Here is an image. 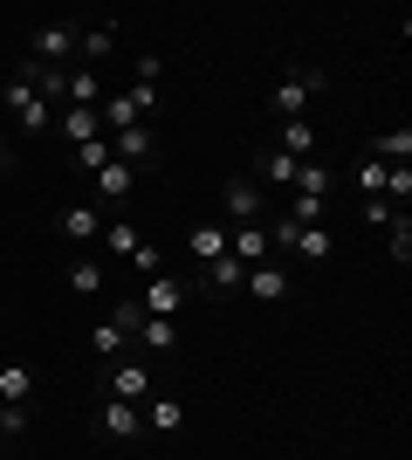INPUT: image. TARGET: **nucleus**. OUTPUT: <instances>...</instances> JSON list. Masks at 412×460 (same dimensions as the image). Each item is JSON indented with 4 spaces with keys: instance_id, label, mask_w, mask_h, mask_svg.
Masks as SVG:
<instances>
[{
    "instance_id": "13",
    "label": "nucleus",
    "mask_w": 412,
    "mask_h": 460,
    "mask_svg": "<svg viewBox=\"0 0 412 460\" xmlns=\"http://www.w3.org/2000/svg\"><path fill=\"white\" fill-rule=\"evenodd\" d=\"M97 426L110 433V440H137V433H145V412H137V405H124V399H110V405L97 412Z\"/></svg>"
},
{
    "instance_id": "7",
    "label": "nucleus",
    "mask_w": 412,
    "mask_h": 460,
    "mask_svg": "<svg viewBox=\"0 0 412 460\" xmlns=\"http://www.w3.org/2000/svg\"><path fill=\"white\" fill-rule=\"evenodd\" d=\"M110 399L145 405V399H152V365H137V358H118V365H110Z\"/></svg>"
},
{
    "instance_id": "37",
    "label": "nucleus",
    "mask_w": 412,
    "mask_h": 460,
    "mask_svg": "<svg viewBox=\"0 0 412 460\" xmlns=\"http://www.w3.org/2000/svg\"><path fill=\"white\" fill-rule=\"evenodd\" d=\"M392 213H406V207H392L385 192H378V199H364V220H372V227H392Z\"/></svg>"
},
{
    "instance_id": "17",
    "label": "nucleus",
    "mask_w": 412,
    "mask_h": 460,
    "mask_svg": "<svg viewBox=\"0 0 412 460\" xmlns=\"http://www.w3.org/2000/svg\"><path fill=\"white\" fill-rule=\"evenodd\" d=\"M275 152H289V158H316V124H310V117H289V124L275 131Z\"/></svg>"
},
{
    "instance_id": "35",
    "label": "nucleus",
    "mask_w": 412,
    "mask_h": 460,
    "mask_svg": "<svg viewBox=\"0 0 412 460\" xmlns=\"http://www.w3.org/2000/svg\"><path fill=\"white\" fill-rule=\"evenodd\" d=\"M131 269L145 275V282H152V275H165V254H158L152 241H137V254H131Z\"/></svg>"
},
{
    "instance_id": "24",
    "label": "nucleus",
    "mask_w": 412,
    "mask_h": 460,
    "mask_svg": "<svg viewBox=\"0 0 412 460\" xmlns=\"http://www.w3.org/2000/svg\"><path fill=\"white\" fill-rule=\"evenodd\" d=\"M295 172H302V158L275 152V145L261 152V186H282V192H289V186H295Z\"/></svg>"
},
{
    "instance_id": "33",
    "label": "nucleus",
    "mask_w": 412,
    "mask_h": 460,
    "mask_svg": "<svg viewBox=\"0 0 412 460\" xmlns=\"http://www.w3.org/2000/svg\"><path fill=\"white\" fill-rule=\"evenodd\" d=\"M158 76H165V62H158V56H137L131 62V90H158Z\"/></svg>"
},
{
    "instance_id": "11",
    "label": "nucleus",
    "mask_w": 412,
    "mask_h": 460,
    "mask_svg": "<svg viewBox=\"0 0 412 460\" xmlns=\"http://www.w3.org/2000/svg\"><path fill=\"white\" fill-rule=\"evenodd\" d=\"M62 103L97 111V103H103V69H69V76H62Z\"/></svg>"
},
{
    "instance_id": "38",
    "label": "nucleus",
    "mask_w": 412,
    "mask_h": 460,
    "mask_svg": "<svg viewBox=\"0 0 412 460\" xmlns=\"http://www.w3.org/2000/svg\"><path fill=\"white\" fill-rule=\"evenodd\" d=\"M7 165H14V145H7V137H0V172H7Z\"/></svg>"
},
{
    "instance_id": "26",
    "label": "nucleus",
    "mask_w": 412,
    "mask_h": 460,
    "mask_svg": "<svg viewBox=\"0 0 412 460\" xmlns=\"http://www.w3.org/2000/svg\"><path fill=\"white\" fill-rule=\"evenodd\" d=\"M295 220V227H323V213H330V199H316V192H289V207H282Z\"/></svg>"
},
{
    "instance_id": "16",
    "label": "nucleus",
    "mask_w": 412,
    "mask_h": 460,
    "mask_svg": "<svg viewBox=\"0 0 412 460\" xmlns=\"http://www.w3.org/2000/svg\"><path fill=\"white\" fill-rule=\"evenodd\" d=\"M131 186H137V165H124V158H110V165L90 179V192H97V199H131Z\"/></svg>"
},
{
    "instance_id": "14",
    "label": "nucleus",
    "mask_w": 412,
    "mask_h": 460,
    "mask_svg": "<svg viewBox=\"0 0 412 460\" xmlns=\"http://www.w3.org/2000/svg\"><path fill=\"white\" fill-rule=\"evenodd\" d=\"M241 282H248V269H241L234 254H220V261L199 269V288H214V296H241Z\"/></svg>"
},
{
    "instance_id": "8",
    "label": "nucleus",
    "mask_w": 412,
    "mask_h": 460,
    "mask_svg": "<svg viewBox=\"0 0 412 460\" xmlns=\"http://www.w3.org/2000/svg\"><path fill=\"white\" fill-rule=\"evenodd\" d=\"M69 49H76V21H48V28H35V62L69 69Z\"/></svg>"
},
{
    "instance_id": "27",
    "label": "nucleus",
    "mask_w": 412,
    "mask_h": 460,
    "mask_svg": "<svg viewBox=\"0 0 412 460\" xmlns=\"http://www.w3.org/2000/svg\"><path fill=\"white\" fill-rule=\"evenodd\" d=\"M110 152H118L124 165H145V158H152V131H145V124H137V131H118V137H110Z\"/></svg>"
},
{
    "instance_id": "4",
    "label": "nucleus",
    "mask_w": 412,
    "mask_h": 460,
    "mask_svg": "<svg viewBox=\"0 0 412 460\" xmlns=\"http://www.w3.org/2000/svg\"><path fill=\"white\" fill-rule=\"evenodd\" d=\"M220 213H227L234 227H248V220H268V207H261V186H255V179H227V186H220Z\"/></svg>"
},
{
    "instance_id": "30",
    "label": "nucleus",
    "mask_w": 412,
    "mask_h": 460,
    "mask_svg": "<svg viewBox=\"0 0 412 460\" xmlns=\"http://www.w3.org/2000/svg\"><path fill=\"white\" fill-rule=\"evenodd\" d=\"M385 254H392L399 269L412 261V220H406V213H392V227H385Z\"/></svg>"
},
{
    "instance_id": "21",
    "label": "nucleus",
    "mask_w": 412,
    "mask_h": 460,
    "mask_svg": "<svg viewBox=\"0 0 412 460\" xmlns=\"http://www.w3.org/2000/svg\"><path fill=\"white\" fill-rule=\"evenodd\" d=\"M56 131L69 137V145H83V137H103V124H97V111H76V103H62V111H56Z\"/></svg>"
},
{
    "instance_id": "20",
    "label": "nucleus",
    "mask_w": 412,
    "mask_h": 460,
    "mask_svg": "<svg viewBox=\"0 0 412 460\" xmlns=\"http://www.w3.org/2000/svg\"><path fill=\"white\" fill-rule=\"evenodd\" d=\"M69 158H76V172H83V179H97L103 165L118 158V152H110V131H103V137H83V145H69Z\"/></svg>"
},
{
    "instance_id": "28",
    "label": "nucleus",
    "mask_w": 412,
    "mask_h": 460,
    "mask_svg": "<svg viewBox=\"0 0 412 460\" xmlns=\"http://www.w3.org/2000/svg\"><path fill=\"white\" fill-rule=\"evenodd\" d=\"M76 49H83L90 62H103L110 49H118V28H103V21H97V28H76Z\"/></svg>"
},
{
    "instance_id": "9",
    "label": "nucleus",
    "mask_w": 412,
    "mask_h": 460,
    "mask_svg": "<svg viewBox=\"0 0 412 460\" xmlns=\"http://www.w3.org/2000/svg\"><path fill=\"white\" fill-rule=\"evenodd\" d=\"M241 296H255V303H282V296H289V261H261V269H248Z\"/></svg>"
},
{
    "instance_id": "31",
    "label": "nucleus",
    "mask_w": 412,
    "mask_h": 460,
    "mask_svg": "<svg viewBox=\"0 0 412 460\" xmlns=\"http://www.w3.org/2000/svg\"><path fill=\"white\" fill-rule=\"evenodd\" d=\"M69 288L76 296H103V261H69Z\"/></svg>"
},
{
    "instance_id": "15",
    "label": "nucleus",
    "mask_w": 412,
    "mask_h": 460,
    "mask_svg": "<svg viewBox=\"0 0 412 460\" xmlns=\"http://www.w3.org/2000/svg\"><path fill=\"white\" fill-rule=\"evenodd\" d=\"M131 344L137 350H172L179 344V323H172V316H137V323H131Z\"/></svg>"
},
{
    "instance_id": "12",
    "label": "nucleus",
    "mask_w": 412,
    "mask_h": 460,
    "mask_svg": "<svg viewBox=\"0 0 412 460\" xmlns=\"http://www.w3.org/2000/svg\"><path fill=\"white\" fill-rule=\"evenodd\" d=\"M56 227L69 234V241H103V213H97V207H83V199H69V207L56 213Z\"/></svg>"
},
{
    "instance_id": "3",
    "label": "nucleus",
    "mask_w": 412,
    "mask_h": 460,
    "mask_svg": "<svg viewBox=\"0 0 412 460\" xmlns=\"http://www.w3.org/2000/svg\"><path fill=\"white\" fill-rule=\"evenodd\" d=\"M227 254H234L241 269H261V261H275L268 220H248V227H227Z\"/></svg>"
},
{
    "instance_id": "1",
    "label": "nucleus",
    "mask_w": 412,
    "mask_h": 460,
    "mask_svg": "<svg viewBox=\"0 0 412 460\" xmlns=\"http://www.w3.org/2000/svg\"><path fill=\"white\" fill-rule=\"evenodd\" d=\"M323 90H330V76H323V69H289V76L275 83V117H282V124H289V117H310V103H316Z\"/></svg>"
},
{
    "instance_id": "6",
    "label": "nucleus",
    "mask_w": 412,
    "mask_h": 460,
    "mask_svg": "<svg viewBox=\"0 0 412 460\" xmlns=\"http://www.w3.org/2000/svg\"><path fill=\"white\" fill-rule=\"evenodd\" d=\"M145 117H152V111H145L131 90H103V103H97V124H110V137H118V131H137Z\"/></svg>"
},
{
    "instance_id": "25",
    "label": "nucleus",
    "mask_w": 412,
    "mask_h": 460,
    "mask_svg": "<svg viewBox=\"0 0 412 460\" xmlns=\"http://www.w3.org/2000/svg\"><path fill=\"white\" fill-rule=\"evenodd\" d=\"M364 158H378V165H412V131H406V124H399V131H385Z\"/></svg>"
},
{
    "instance_id": "29",
    "label": "nucleus",
    "mask_w": 412,
    "mask_h": 460,
    "mask_svg": "<svg viewBox=\"0 0 412 460\" xmlns=\"http://www.w3.org/2000/svg\"><path fill=\"white\" fill-rule=\"evenodd\" d=\"M289 192H316V199H330V165H323V158H302V172H295Z\"/></svg>"
},
{
    "instance_id": "10",
    "label": "nucleus",
    "mask_w": 412,
    "mask_h": 460,
    "mask_svg": "<svg viewBox=\"0 0 412 460\" xmlns=\"http://www.w3.org/2000/svg\"><path fill=\"white\" fill-rule=\"evenodd\" d=\"M186 254H193L199 269H206V261H220V254H227V220H199V227L186 234Z\"/></svg>"
},
{
    "instance_id": "19",
    "label": "nucleus",
    "mask_w": 412,
    "mask_h": 460,
    "mask_svg": "<svg viewBox=\"0 0 412 460\" xmlns=\"http://www.w3.org/2000/svg\"><path fill=\"white\" fill-rule=\"evenodd\" d=\"M137 412H145V433H179V426H186V405H179V399H158V392L137 405Z\"/></svg>"
},
{
    "instance_id": "36",
    "label": "nucleus",
    "mask_w": 412,
    "mask_h": 460,
    "mask_svg": "<svg viewBox=\"0 0 412 460\" xmlns=\"http://www.w3.org/2000/svg\"><path fill=\"white\" fill-rule=\"evenodd\" d=\"M28 433V405H0V440H21Z\"/></svg>"
},
{
    "instance_id": "5",
    "label": "nucleus",
    "mask_w": 412,
    "mask_h": 460,
    "mask_svg": "<svg viewBox=\"0 0 412 460\" xmlns=\"http://www.w3.org/2000/svg\"><path fill=\"white\" fill-rule=\"evenodd\" d=\"M186 296H193V288L179 282V275H152L145 296H131V303L145 309V316H172V323H179V303H186Z\"/></svg>"
},
{
    "instance_id": "34",
    "label": "nucleus",
    "mask_w": 412,
    "mask_h": 460,
    "mask_svg": "<svg viewBox=\"0 0 412 460\" xmlns=\"http://www.w3.org/2000/svg\"><path fill=\"white\" fill-rule=\"evenodd\" d=\"M385 199H392V207L412 199V165H392V172H385Z\"/></svg>"
},
{
    "instance_id": "22",
    "label": "nucleus",
    "mask_w": 412,
    "mask_h": 460,
    "mask_svg": "<svg viewBox=\"0 0 412 460\" xmlns=\"http://www.w3.org/2000/svg\"><path fill=\"white\" fill-rule=\"evenodd\" d=\"M137 241H145V234H137L131 220H103V254H110V261H131Z\"/></svg>"
},
{
    "instance_id": "18",
    "label": "nucleus",
    "mask_w": 412,
    "mask_h": 460,
    "mask_svg": "<svg viewBox=\"0 0 412 460\" xmlns=\"http://www.w3.org/2000/svg\"><path fill=\"white\" fill-rule=\"evenodd\" d=\"M35 399V365H0V405H28Z\"/></svg>"
},
{
    "instance_id": "23",
    "label": "nucleus",
    "mask_w": 412,
    "mask_h": 460,
    "mask_svg": "<svg viewBox=\"0 0 412 460\" xmlns=\"http://www.w3.org/2000/svg\"><path fill=\"white\" fill-rule=\"evenodd\" d=\"M90 350H97V358H124V350H131V330H124L118 316H103V323L90 330Z\"/></svg>"
},
{
    "instance_id": "32",
    "label": "nucleus",
    "mask_w": 412,
    "mask_h": 460,
    "mask_svg": "<svg viewBox=\"0 0 412 460\" xmlns=\"http://www.w3.org/2000/svg\"><path fill=\"white\" fill-rule=\"evenodd\" d=\"M385 172H392V165H378V158H357V192H364V199H378V192H385Z\"/></svg>"
},
{
    "instance_id": "2",
    "label": "nucleus",
    "mask_w": 412,
    "mask_h": 460,
    "mask_svg": "<svg viewBox=\"0 0 412 460\" xmlns=\"http://www.w3.org/2000/svg\"><path fill=\"white\" fill-rule=\"evenodd\" d=\"M7 111H14L21 131H56V103H41V96L28 90V76L7 83Z\"/></svg>"
}]
</instances>
